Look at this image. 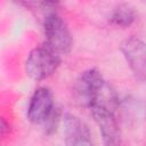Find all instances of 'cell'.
<instances>
[{
    "instance_id": "1",
    "label": "cell",
    "mask_w": 146,
    "mask_h": 146,
    "mask_svg": "<svg viewBox=\"0 0 146 146\" xmlns=\"http://www.w3.org/2000/svg\"><path fill=\"white\" fill-rule=\"evenodd\" d=\"M76 100L91 108H104L115 112L119 106V97L111 84L96 68H89L80 74L74 86Z\"/></svg>"
},
{
    "instance_id": "2",
    "label": "cell",
    "mask_w": 146,
    "mask_h": 146,
    "mask_svg": "<svg viewBox=\"0 0 146 146\" xmlns=\"http://www.w3.org/2000/svg\"><path fill=\"white\" fill-rule=\"evenodd\" d=\"M60 64V55L50 49L47 44L39 46L31 50L25 62L26 74L35 80L41 81L50 76Z\"/></svg>"
},
{
    "instance_id": "3",
    "label": "cell",
    "mask_w": 146,
    "mask_h": 146,
    "mask_svg": "<svg viewBox=\"0 0 146 146\" xmlns=\"http://www.w3.org/2000/svg\"><path fill=\"white\" fill-rule=\"evenodd\" d=\"M46 44L58 55L67 54L72 48V36L64 19L56 13H49L43 19Z\"/></svg>"
},
{
    "instance_id": "4",
    "label": "cell",
    "mask_w": 146,
    "mask_h": 146,
    "mask_svg": "<svg viewBox=\"0 0 146 146\" xmlns=\"http://www.w3.org/2000/svg\"><path fill=\"white\" fill-rule=\"evenodd\" d=\"M121 51L135 78L146 82V43L132 35L122 42Z\"/></svg>"
},
{
    "instance_id": "5",
    "label": "cell",
    "mask_w": 146,
    "mask_h": 146,
    "mask_svg": "<svg viewBox=\"0 0 146 146\" xmlns=\"http://www.w3.org/2000/svg\"><path fill=\"white\" fill-rule=\"evenodd\" d=\"M54 110V97L51 90L47 87H39L30 99L27 119L34 124H43Z\"/></svg>"
},
{
    "instance_id": "6",
    "label": "cell",
    "mask_w": 146,
    "mask_h": 146,
    "mask_svg": "<svg viewBox=\"0 0 146 146\" xmlns=\"http://www.w3.org/2000/svg\"><path fill=\"white\" fill-rule=\"evenodd\" d=\"M91 115L102 135L104 146H121V131L115 112L104 108H91Z\"/></svg>"
},
{
    "instance_id": "7",
    "label": "cell",
    "mask_w": 146,
    "mask_h": 146,
    "mask_svg": "<svg viewBox=\"0 0 146 146\" xmlns=\"http://www.w3.org/2000/svg\"><path fill=\"white\" fill-rule=\"evenodd\" d=\"M63 146H94L88 125L76 115L66 113L63 116Z\"/></svg>"
},
{
    "instance_id": "8",
    "label": "cell",
    "mask_w": 146,
    "mask_h": 146,
    "mask_svg": "<svg viewBox=\"0 0 146 146\" xmlns=\"http://www.w3.org/2000/svg\"><path fill=\"white\" fill-rule=\"evenodd\" d=\"M136 19V13L129 5H119L110 15V22L120 27H129Z\"/></svg>"
},
{
    "instance_id": "9",
    "label": "cell",
    "mask_w": 146,
    "mask_h": 146,
    "mask_svg": "<svg viewBox=\"0 0 146 146\" xmlns=\"http://www.w3.org/2000/svg\"><path fill=\"white\" fill-rule=\"evenodd\" d=\"M59 119H60V116H59V111H58V108H55V110L52 111V113L50 114V116L47 119V121L43 123L44 127H46V128H44L46 133L51 135L52 132L56 131V129H57V127H58V123H59Z\"/></svg>"
},
{
    "instance_id": "10",
    "label": "cell",
    "mask_w": 146,
    "mask_h": 146,
    "mask_svg": "<svg viewBox=\"0 0 146 146\" xmlns=\"http://www.w3.org/2000/svg\"><path fill=\"white\" fill-rule=\"evenodd\" d=\"M0 130H1V135L5 136L7 131H9V123H7V121L2 117L1 119V125H0Z\"/></svg>"
}]
</instances>
